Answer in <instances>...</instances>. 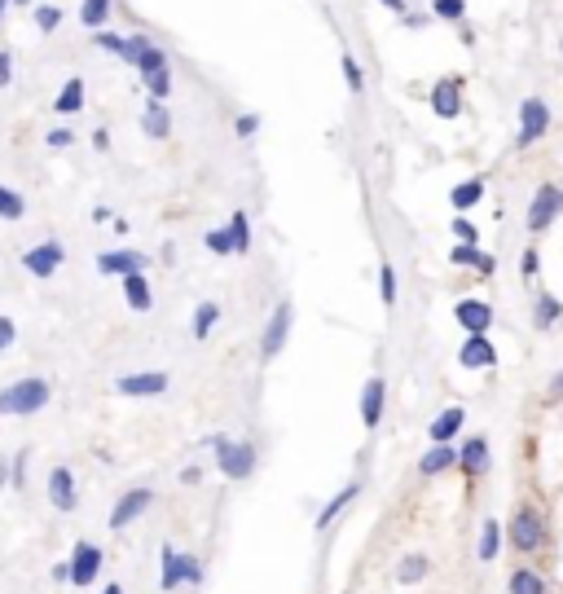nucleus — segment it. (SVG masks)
Here are the masks:
<instances>
[{"label": "nucleus", "mask_w": 563, "mask_h": 594, "mask_svg": "<svg viewBox=\"0 0 563 594\" xmlns=\"http://www.w3.org/2000/svg\"><path fill=\"white\" fill-rule=\"evenodd\" d=\"M14 5H44V0H14Z\"/></svg>", "instance_id": "obj_59"}, {"label": "nucleus", "mask_w": 563, "mask_h": 594, "mask_svg": "<svg viewBox=\"0 0 563 594\" xmlns=\"http://www.w3.org/2000/svg\"><path fill=\"white\" fill-rule=\"evenodd\" d=\"M427 572H432V559L427 555H405L401 568H396V581H401V586H418Z\"/></svg>", "instance_id": "obj_33"}, {"label": "nucleus", "mask_w": 563, "mask_h": 594, "mask_svg": "<svg viewBox=\"0 0 563 594\" xmlns=\"http://www.w3.org/2000/svg\"><path fill=\"white\" fill-rule=\"evenodd\" d=\"M449 264H458V269H480V264H484V251L471 247V242H458V247L449 251Z\"/></svg>", "instance_id": "obj_39"}, {"label": "nucleus", "mask_w": 563, "mask_h": 594, "mask_svg": "<svg viewBox=\"0 0 563 594\" xmlns=\"http://www.w3.org/2000/svg\"><path fill=\"white\" fill-rule=\"evenodd\" d=\"M216 322H220V304H216V300H203V304L194 308L190 335L198 339V344H203V339H207V335H212V330H216Z\"/></svg>", "instance_id": "obj_28"}, {"label": "nucleus", "mask_w": 563, "mask_h": 594, "mask_svg": "<svg viewBox=\"0 0 563 594\" xmlns=\"http://www.w3.org/2000/svg\"><path fill=\"white\" fill-rule=\"evenodd\" d=\"M146 256L141 251H132V247H124V251H102L97 256V273H106V278H128V273H146Z\"/></svg>", "instance_id": "obj_13"}, {"label": "nucleus", "mask_w": 563, "mask_h": 594, "mask_svg": "<svg viewBox=\"0 0 563 594\" xmlns=\"http://www.w3.org/2000/svg\"><path fill=\"white\" fill-rule=\"evenodd\" d=\"M102 594H124V586H115V581H110V586H106Z\"/></svg>", "instance_id": "obj_57"}, {"label": "nucleus", "mask_w": 563, "mask_h": 594, "mask_svg": "<svg viewBox=\"0 0 563 594\" xmlns=\"http://www.w3.org/2000/svg\"><path fill=\"white\" fill-rule=\"evenodd\" d=\"M22 484H27V454L14 458V489H22Z\"/></svg>", "instance_id": "obj_50"}, {"label": "nucleus", "mask_w": 563, "mask_h": 594, "mask_svg": "<svg viewBox=\"0 0 563 594\" xmlns=\"http://www.w3.org/2000/svg\"><path fill=\"white\" fill-rule=\"evenodd\" d=\"M550 396H555V401L563 396V370H555V379H550Z\"/></svg>", "instance_id": "obj_55"}, {"label": "nucleus", "mask_w": 563, "mask_h": 594, "mask_svg": "<svg viewBox=\"0 0 563 594\" xmlns=\"http://www.w3.org/2000/svg\"><path fill=\"white\" fill-rule=\"evenodd\" d=\"M234 132H238L242 141H251V137L260 132V115H238V119H234Z\"/></svg>", "instance_id": "obj_45"}, {"label": "nucleus", "mask_w": 563, "mask_h": 594, "mask_svg": "<svg viewBox=\"0 0 563 594\" xmlns=\"http://www.w3.org/2000/svg\"><path fill=\"white\" fill-rule=\"evenodd\" d=\"M383 9H392L396 18H405V14H410V0H383Z\"/></svg>", "instance_id": "obj_52"}, {"label": "nucleus", "mask_w": 563, "mask_h": 594, "mask_svg": "<svg viewBox=\"0 0 563 594\" xmlns=\"http://www.w3.org/2000/svg\"><path fill=\"white\" fill-rule=\"evenodd\" d=\"M150 49H154V44H150V36H146V31H132V36H128V44H124V53H119V58H124L128 66H137V62L146 58Z\"/></svg>", "instance_id": "obj_38"}, {"label": "nucleus", "mask_w": 563, "mask_h": 594, "mask_svg": "<svg viewBox=\"0 0 563 594\" xmlns=\"http://www.w3.org/2000/svg\"><path fill=\"white\" fill-rule=\"evenodd\" d=\"M53 110H58V115H80V110H84V80H80V75H71V80L58 88Z\"/></svg>", "instance_id": "obj_26"}, {"label": "nucleus", "mask_w": 563, "mask_h": 594, "mask_svg": "<svg viewBox=\"0 0 563 594\" xmlns=\"http://www.w3.org/2000/svg\"><path fill=\"white\" fill-rule=\"evenodd\" d=\"M53 581H71V559H66V564H53Z\"/></svg>", "instance_id": "obj_54"}, {"label": "nucleus", "mask_w": 563, "mask_h": 594, "mask_svg": "<svg viewBox=\"0 0 563 594\" xmlns=\"http://www.w3.org/2000/svg\"><path fill=\"white\" fill-rule=\"evenodd\" d=\"M357 493H361V484H348V489H339L335 498H330V502L322 506V511H317V533H326V528L335 524V520H339V515L348 511L352 502H357Z\"/></svg>", "instance_id": "obj_22"}, {"label": "nucleus", "mask_w": 563, "mask_h": 594, "mask_svg": "<svg viewBox=\"0 0 563 594\" xmlns=\"http://www.w3.org/2000/svg\"><path fill=\"white\" fill-rule=\"evenodd\" d=\"M559 212H563V190L555 181H542L533 190V203H528V234L542 238L546 229L559 220Z\"/></svg>", "instance_id": "obj_5"}, {"label": "nucleus", "mask_w": 563, "mask_h": 594, "mask_svg": "<svg viewBox=\"0 0 563 594\" xmlns=\"http://www.w3.org/2000/svg\"><path fill=\"white\" fill-rule=\"evenodd\" d=\"M396 295H401V286H396V269H392V260H383L379 264V300H383V308H396Z\"/></svg>", "instance_id": "obj_36"}, {"label": "nucleus", "mask_w": 563, "mask_h": 594, "mask_svg": "<svg viewBox=\"0 0 563 594\" xmlns=\"http://www.w3.org/2000/svg\"><path fill=\"white\" fill-rule=\"evenodd\" d=\"M137 75H141V84H146V93L154 97V102H168V93H172V62H168V53L150 49L146 58L137 62Z\"/></svg>", "instance_id": "obj_8"}, {"label": "nucleus", "mask_w": 563, "mask_h": 594, "mask_svg": "<svg viewBox=\"0 0 563 594\" xmlns=\"http://www.w3.org/2000/svg\"><path fill=\"white\" fill-rule=\"evenodd\" d=\"M168 370H141V374H119L115 392L128 396V401H141V396H163L168 392Z\"/></svg>", "instance_id": "obj_10"}, {"label": "nucleus", "mask_w": 563, "mask_h": 594, "mask_svg": "<svg viewBox=\"0 0 563 594\" xmlns=\"http://www.w3.org/2000/svg\"><path fill=\"white\" fill-rule=\"evenodd\" d=\"M159 586L168 594L181 590V550L172 542H163V550H159Z\"/></svg>", "instance_id": "obj_24"}, {"label": "nucleus", "mask_w": 563, "mask_h": 594, "mask_svg": "<svg viewBox=\"0 0 563 594\" xmlns=\"http://www.w3.org/2000/svg\"><path fill=\"white\" fill-rule=\"evenodd\" d=\"M291 322H295V304L291 300H278V308L269 313L264 335H260V361H273L286 348V339H291Z\"/></svg>", "instance_id": "obj_6"}, {"label": "nucleus", "mask_w": 563, "mask_h": 594, "mask_svg": "<svg viewBox=\"0 0 563 594\" xmlns=\"http://www.w3.org/2000/svg\"><path fill=\"white\" fill-rule=\"evenodd\" d=\"M559 317H563V300L559 295H550V291H542L533 300V326L537 330H550V326H559Z\"/></svg>", "instance_id": "obj_27"}, {"label": "nucleus", "mask_w": 563, "mask_h": 594, "mask_svg": "<svg viewBox=\"0 0 563 594\" xmlns=\"http://www.w3.org/2000/svg\"><path fill=\"white\" fill-rule=\"evenodd\" d=\"M14 344H18V326L9 322V317H0V357H5Z\"/></svg>", "instance_id": "obj_46"}, {"label": "nucleus", "mask_w": 563, "mask_h": 594, "mask_svg": "<svg viewBox=\"0 0 563 594\" xmlns=\"http://www.w3.org/2000/svg\"><path fill=\"white\" fill-rule=\"evenodd\" d=\"M432 18L462 22V18H467V0H432Z\"/></svg>", "instance_id": "obj_40"}, {"label": "nucleus", "mask_w": 563, "mask_h": 594, "mask_svg": "<svg viewBox=\"0 0 563 594\" xmlns=\"http://www.w3.org/2000/svg\"><path fill=\"white\" fill-rule=\"evenodd\" d=\"M198 480H203V467H198V462L194 467H181V484H198Z\"/></svg>", "instance_id": "obj_51"}, {"label": "nucleus", "mask_w": 563, "mask_h": 594, "mask_svg": "<svg viewBox=\"0 0 563 594\" xmlns=\"http://www.w3.org/2000/svg\"><path fill=\"white\" fill-rule=\"evenodd\" d=\"M9 5H14V0H0V22H5V9H9Z\"/></svg>", "instance_id": "obj_58"}, {"label": "nucleus", "mask_w": 563, "mask_h": 594, "mask_svg": "<svg viewBox=\"0 0 563 594\" xmlns=\"http://www.w3.org/2000/svg\"><path fill=\"white\" fill-rule=\"evenodd\" d=\"M506 594H550V590H546V577H537L533 568H515L511 581H506Z\"/></svg>", "instance_id": "obj_30"}, {"label": "nucleus", "mask_w": 563, "mask_h": 594, "mask_svg": "<svg viewBox=\"0 0 563 594\" xmlns=\"http://www.w3.org/2000/svg\"><path fill=\"white\" fill-rule=\"evenodd\" d=\"M9 80H14V53L0 49V88H9Z\"/></svg>", "instance_id": "obj_49"}, {"label": "nucleus", "mask_w": 563, "mask_h": 594, "mask_svg": "<svg viewBox=\"0 0 563 594\" xmlns=\"http://www.w3.org/2000/svg\"><path fill=\"white\" fill-rule=\"evenodd\" d=\"M49 502H53V511H62V515H71L75 506H80V493H75L71 467H53L49 471Z\"/></svg>", "instance_id": "obj_14"}, {"label": "nucleus", "mask_w": 563, "mask_h": 594, "mask_svg": "<svg viewBox=\"0 0 563 594\" xmlns=\"http://www.w3.org/2000/svg\"><path fill=\"white\" fill-rule=\"evenodd\" d=\"M93 44H97V49H106V53H115V58H119V53H124V44H128V36H115V31H97Z\"/></svg>", "instance_id": "obj_44"}, {"label": "nucleus", "mask_w": 563, "mask_h": 594, "mask_svg": "<svg viewBox=\"0 0 563 594\" xmlns=\"http://www.w3.org/2000/svg\"><path fill=\"white\" fill-rule=\"evenodd\" d=\"M339 66H344V84H348V93H352V97L366 93V71H361V62L352 58L348 49H344V58H339Z\"/></svg>", "instance_id": "obj_37"}, {"label": "nucleus", "mask_w": 563, "mask_h": 594, "mask_svg": "<svg viewBox=\"0 0 563 594\" xmlns=\"http://www.w3.org/2000/svg\"><path fill=\"white\" fill-rule=\"evenodd\" d=\"M93 150H102V154L110 150V132H106V128H97V132H93Z\"/></svg>", "instance_id": "obj_53"}, {"label": "nucleus", "mask_w": 563, "mask_h": 594, "mask_svg": "<svg viewBox=\"0 0 563 594\" xmlns=\"http://www.w3.org/2000/svg\"><path fill=\"white\" fill-rule=\"evenodd\" d=\"M458 467L467 471L471 480L484 476V471H489V440H484V436H471L467 445L458 449Z\"/></svg>", "instance_id": "obj_19"}, {"label": "nucleus", "mask_w": 563, "mask_h": 594, "mask_svg": "<svg viewBox=\"0 0 563 594\" xmlns=\"http://www.w3.org/2000/svg\"><path fill=\"white\" fill-rule=\"evenodd\" d=\"M458 366L462 370H493L498 366V348L489 344V335H467V344L458 352Z\"/></svg>", "instance_id": "obj_16"}, {"label": "nucleus", "mask_w": 563, "mask_h": 594, "mask_svg": "<svg viewBox=\"0 0 563 594\" xmlns=\"http://www.w3.org/2000/svg\"><path fill=\"white\" fill-rule=\"evenodd\" d=\"M432 110H436V119H458L462 115V80H458V75L436 80V88H432Z\"/></svg>", "instance_id": "obj_15"}, {"label": "nucleus", "mask_w": 563, "mask_h": 594, "mask_svg": "<svg viewBox=\"0 0 563 594\" xmlns=\"http://www.w3.org/2000/svg\"><path fill=\"white\" fill-rule=\"evenodd\" d=\"M498 550H502V524H498V520H484L476 559H480V564H493V559H498Z\"/></svg>", "instance_id": "obj_29"}, {"label": "nucleus", "mask_w": 563, "mask_h": 594, "mask_svg": "<svg viewBox=\"0 0 563 594\" xmlns=\"http://www.w3.org/2000/svg\"><path fill=\"white\" fill-rule=\"evenodd\" d=\"M110 14H115V0H84V5H80V22L88 31H106Z\"/></svg>", "instance_id": "obj_31"}, {"label": "nucleus", "mask_w": 563, "mask_h": 594, "mask_svg": "<svg viewBox=\"0 0 563 594\" xmlns=\"http://www.w3.org/2000/svg\"><path fill=\"white\" fill-rule=\"evenodd\" d=\"M383 405H388V383H383V374H370L366 388H361V427L366 432L383 423Z\"/></svg>", "instance_id": "obj_12"}, {"label": "nucleus", "mask_w": 563, "mask_h": 594, "mask_svg": "<svg viewBox=\"0 0 563 594\" xmlns=\"http://www.w3.org/2000/svg\"><path fill=\"white\" fill-rule=\"evenodd\" d=\"M449 229H454V238H458V242H471V247H480V229L471 225L467 216H454V225H449Z\"/></svg>", "instance_id": "obj_43"}, {"label": "nucleus", "mask_w": 563, "mask_h": 594, "mask_svg": "<svg viewBox=\"0 0 563 594\" xmlns=\"http://www.w3.org/2000/svg\"><path fill=\"white\" fill-rule=\"evenodd\" d=\"M181 586H203V559L198 555H181Z\"/></svg>", "instance_id": "obj_41"}, {"label": "nucleus", "mask_w": 563, "mask_h": 594, "mask_svg": "<svg viewBox=\"0 0 563 594\" xmlns=\"http://www.w3.org/2000/svg\"><path fill=\"white\" fill-rule=\"evenodd\" d=\"M141 132H146L150 141H168V137H172V115H168V106L150 97L146 110H141Z\"/></svg>", "instance_id": "obj_20"}, {"label": "nucleus", "mask_w": 563, "mask_h": 594, "mask_svg": "<svg viewBox=\"0 0 563 594\" xmlns=\"http://www.w3.org/2000/svg\"><path fill=\"white\" fill-rule=\"evenodd\" d=\"M559 53H563V36H559Z\"/></svg>", "instance_id": "obj_60"}, {"label": "nucleus", "mask_w": 563, "mask_h": 594, "mask_svg": "<svg viewBox=\"0 0 563 594\" xmlns=\"http://www.w3.org/2000/svg\"><path fill=\"white\" fill-rule=\"evenodd\" d=\"M97 572H102V546L97 542H75V550H71V586L88 590L97 581Z\"/></svg>", "instance_id": "obj_11"}, {"label": "nucleus", "mask_w": 563, "mask_h": 594, "mask_svg": "<svg viewBox=\"0 0 563 594\" xmlns=\"http://www.w3.org/2000/svg\"><path fill=\"white\" fill-rule=\"evenodd\" d=\"M462 423H467V410H462V405H449V410H440V414L432 418V427H427V432H432V445H449V440L462 432Z\"/></svg>", "instance_id": "obj_18"}, {"label": "nucleus", "mask_w": 563, "mask_h": 594, "mask_svg": "<svg viewBox=\"0 0 563 594\" xmlns=\"http://www.w3.org/2000/svg\"><path fill=\"white\" fill-rule=\"evenodd\" d=\"M546 515L537 511V506H520V511L511 515V528H506V537H511V546L520 550V555H533V550H542L546 546Z\"/></svg>", "instance_id": "obj_4"}, {"label": "nucleus", "mask_w": 563, "mask_h": 594, "mask_svg": "<svg viewBox=\"0 0 563 594\" xmlns=\"http://www.w3.org/2000/svg\"><path fill=\"white\" fill-rule=\"evenodd\" d=\"M454 317H458V326L467 330V335H489V326H493V304L489 300H462L454 308Z\"/></svg>", "instance_id": "obj_17"}, {"label": "nucleus", "mask_w": 563, "mask_h": 594, "mask_svg": "<svg viewBox=\"0 0 563 594\" xmlns=\"http://www.w3.org/2000/svg\"><path fill=\"white\" fill-rule=\"evenodd\" d=\"M229 242H234V256H247L251 251V220L247 212H229Z\"/></svg>", "instance_id": "obj_32"}, {"label": "nucleus", "mask_w": 563, "mask_h": 594, "mask_svg": "<svg viewBox=\"0 0 563 594\" xmlns=\"http://www.w3.org/2000/svg\"><path fill=\"white\" fill-rule=\"evenodd\" d=\"M484 203V181L480 176H471V181H458L454 190H449V207L454 212H471V207Z\"/></svg>", "instance_id": "obj_25"}, {"label": "nucleus", "mask_w": 563, "mask_h": 594, "mask_svg": "<svg viewBox=\"0 0 563 594\" xmlns=\"http://www.w3.org/2000/svg\"><path fill=\"white\" fill-rule=\"evenodd\" d=\"M22 216H27V198L9 190V185H0V220H22Z\"/></svg>", "instance_id": "obj_35"}, {"label": "nucleus", "mask_w": 563, "mask_h": 594, "mask_svg": "<svg viewBox=\"0 0 563 594\" xmlns=\"http://www.w3.org/2000/svg\"><path fill=\"white\" fill-rule=\"evenodd\" d=\"M458 467V449L454 445H432L423 458H418V476H440V471Z\"/></svg>", "instance_id": "obj_23"}, {"label": "nucleus", "mask_w": 563, "mask_h": 594, "mask_svg": "<svg viewBox=\"0 0 563 594\" xmlns=\"http://www.w3.org/2000/svg\"><path fill=\"white\" fill-rule=\"evenodd\" d=\"M44 141H49V150H66V146H71V141H75V132H71V128H53Z\"/></svg>", "instance_id": "obj_48"}, {"label": "nucleus", "mask_w": 563, "mask_h": 594, "mask_svg": "<svg viewBox=\"0 0 563 594\" xmlns=\"http://www.w3.org/2000/svg\"><path fill=\"white\" fill-rule=\"evenodd\" d=\"M124 282V300L132 313H150V304H154V291H150V278L146 273H128V278H119Z\"/></svg>", "instance_id": "obj_21"}, {"label": "nucleus", "mask_w": 563, "mask_h": 594, "mask_svg": "<svg viewBox=\"0 0 563 594\" xmlns=\"http://www.w3.org/2000/svg\"><path fill=\"white\" fill-rule=\"evenodd\" d=\"M49 401H53V383L40 379V374H27V379H14V383L0 388V414H5V418L40 414Z\"/></svg>", "instance_id": "obj_1"}, {"label": "nucleus", "mask_w": 563, "mask_h": 594, "mask_svg": "<svg viewBox=\"0 0 563 594\" xmlns=\"http://www.w3.org/2000/svg\"><path fill=\"white\" fill-rule=\"evenodd\" d=\"M207 251L212 256H234V242H229V229H207Z\"/></svg>", "instance_id": "obj_42"}, {"label": "nucleus", "mask_w": 563, "mask_h": 594, "mask_svg": "<svg viewBox=\"0 0 563 594\" xmlns=\"http://www.w3.org/2000/svg\"><path fill=\"white\" fill-rule=\"evenodd\" d=\"M550 124H555V115H550L546 97H524L520 119H515V150H533L537 141L550 132Z\"/></svg>", "instance_id": "obj_3"}, {"label": "nucleus", "mask_w": 563, "mask_h": 594, "mask_svg": "<svg viewBox=\"0 0 563 594\" xmlns=\"http://www.w3.org/2000/svg\"><path fill=\"white\" fill-rule=\"evenodd\" d=\"M18 264L31 273V278L49 282L53 273H58L62 264H66V247H62L58 238H44V242H36V247H27V251H22V260H18Z\"/></svg>", "instance_id": "obj_7"}, {"label": "nucleus", "mask_w": 563, "mask_h": 594, "mask_svg": "<svg viewBox=\"0 0 563 594\" xmlns=\"http://www.w3.org/2000/svg\"><path fill=\"white\" fill-rule=\"evenodd\" d=\"M93 220H97V225H110V220H115V212H110V207H97Z\"/></svg>", "instance_id": "obj_56"}, {"label": "nucleus", "mask_w": 563, "mask_h": 594, "mask_svg": "<svg viewBox=\"0 0 563 594\" xmlns=\"http://www.w3.org/2000/svg\"><path fill=\"white\" fill-rule=\"evenodd\" d=\"M207 445L216 449V467L225 480H251L256 476V445L251 440H234V436H212Z\"/></svg>", "instance_id": "obj_2"}, {"label": "nucleus", "mask_w": 563, "mask_h": 594, "mask_svg": "<svg viewBox=\"0 0 563 594\" xmlns=\"http://www.w3.org/2000/svg\"><path fill=\"white\" fill-rule=\"evenodd\" d=\"M537 269H542V256H537V247H528V251H524V260H520V273H524L528 282H533V278H537Z\"/></svg>", "instance_id": "obj_47"}, {"label": "nucleus", "mask_w": 563, "mask_h": 594, "mask_svg": "<svg viewBox=\"0 0 563 594\" xmlns=\"http://www.w3.org/2000/svg\"><path fill=\"white\" fill-rule=\"evenodd\" d=\"M31 22H36L40 36H53V31L62 27V9L58 0H44V5H36V14H31Z\"/></svg>", "instance_id": "obj_34"}, {"label": "nucleus", "mask_w": 563, "mask_h": 594, "mask_svg": "<svg viewBox=\"0 0 563 594\" xmlns=\"http://www.w3.org/2000/svg\"><path fill=\"white\" fill-rule=\"evenodd\" d=\"M154 506V489H128L119 493V502L110 506V533H124L128 524H137L141 515H146Z\"/></svg>", "instance_id": "obj_9"}]
</instances>
